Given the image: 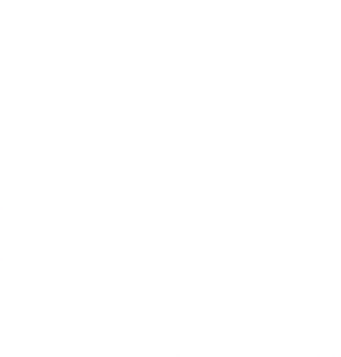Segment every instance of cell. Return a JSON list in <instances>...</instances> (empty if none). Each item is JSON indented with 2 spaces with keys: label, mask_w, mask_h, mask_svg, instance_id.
<instances>
[]
</instances>
